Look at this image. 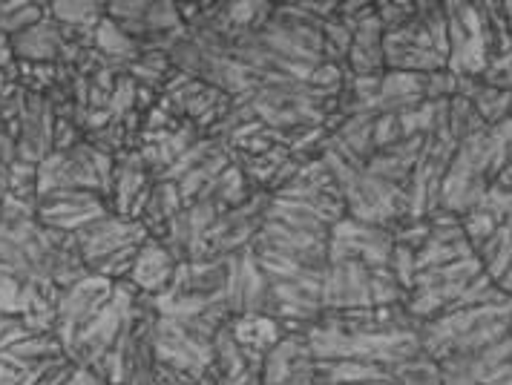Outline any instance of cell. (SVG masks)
I'll list each match as a JSON object with an SVG mask.
<instances>
[{
  "mask_svg": "<svg viewBox=\"0 0 512 385\" xmlns=\"http://www.w3.org/2000/svg\"><path fill=\"white\" fill-rule=\"evenodd\" d=\"M6 87H12V84H9V81H6V72H3V69H0V92L6 90Z\"/></svg>",
  "mask_w": 512,
  "mask_h": 385,
  "instance_id": "cell-9",
  "label": "cell"
},
{
  "mask_svg": "<svg viewBox=\"0 0 512 385\" xmlns=\"http://www.w3.org/2000/svg\"><path fill=\"white\" fill-rule=\"evenodd\" d=\"M26 285L21 279L0 273V317H18L24 314Z\"/></svg>",
  "mask_w": 512,
  "mask_h": 385,
  "instance_id": "cell-6",
  "label": "cell"
},
{
  "mask_svg": "<svg viewBox=\"0 0 512 385\" xmlns=\"http://www.w3.org/2000/svg\"><path fill=\"white\" fill-rule=\"evenodd\" d=\"M75 236V245L81 259L87 262V268L93 273L98 262H104L107 256H113L118 250L124 248H139L150 239L147 227L141 222H130V219H121L116 213H107L101 219H95L93 225L81 227L72 233Z\"/></svg>",
  "mask_w": 512,
  "mask_h": 385,
  "instance_id": "cell-1",
  "label": "cell"
},
{
  "mask_svg": "<svg viewBox=\"0 0 512 385\" xmlns=\"http://www.w3.org/2000/svg\"><path fill=\"white\" fill-rule=\"evenodd\" d=\"M47 18V6L44 3H21V0H12V3H0V32L6 38H15L26 29H32L35 23H41Z\"/></svg>",
  "mask_w": 512,
  "mask_h": 385,
  "instance_id": "cell-5",
  "label": "cell"
},
{
  "mask_svg": "<svg viewBox=\"0 0 512 385\" xmlns=\"http://www.w3.org/2000/svg\"><path fill=\"white\" fill-rule=\"evenodd\" d=\"M84 141V130L67 121V118H55V130H52V153H70Z\"/></svg>",
  "mask_w": 512,
  "mask_h": 385,
  "instance_id": "cell-7",
  "label": "cell"
},
{
  "mask_svg": "<svg viewBox=\"0 0 512 385\" xmlns=\"http://www.w3.org/2000/svg\"><path fill=\"white\" fill-rule=\"evenodd\" d=\"M179 262L173 259V253L164 248L159 239H147L139 248L136 256V265L130 273V285L144 296H162L170 285H173V276H176Z\"/></svg>",
  "mask_w": 512,
  "mask_h": 385,
  "instance_id": "cell-3",
  "label": "cell"
},
{
  "mask_svg": "<svg viewBox=\"0 0 512 385\" xmlns=\"http://www.w3.org/2000/svg\"><path fill=\"white\" fill-rule=\"evenodd\" d=\"M317 360L305 334H285L262 360V385H314Z\"/></svg>",
  "mask_w": 512,
  "mask_h": 385,
  "instance_id": "cell-2",
  "label": "cell"
},
{
  "mask_svg": "<svg viewBox=\"0 0 512 385\" xmlns=\"http://www.w3.org/2000/svg\"><path fill=\"white\" fill-rule=\"evenodd\" d=\"M21 380H24V374L18 368L0 363V385H21Z\"/></svg>",
  "mask_w": 512,
  "mask_h": 385,
  "instance_id": "cell-8",
  "label": "cell"
},
{
  "mask_svg": "<svg viewBox=\"0 0 512 385\" xmlns=\"http://www.w3.org/2000/svg\"><path fill=\"white\" fill-rule=\"evenodd\" d=\"M93 46L110 61V64H113V67L121 69V72H130V67L141 58L139 41H133L130 35H124L110 18L101 21L98 32H95Z\"/></svg>",
  "mask_w": 512,
  "mask_h": 385,
  "instance_id": "cell-4",
  "label": "cell"
}]
</instances>
